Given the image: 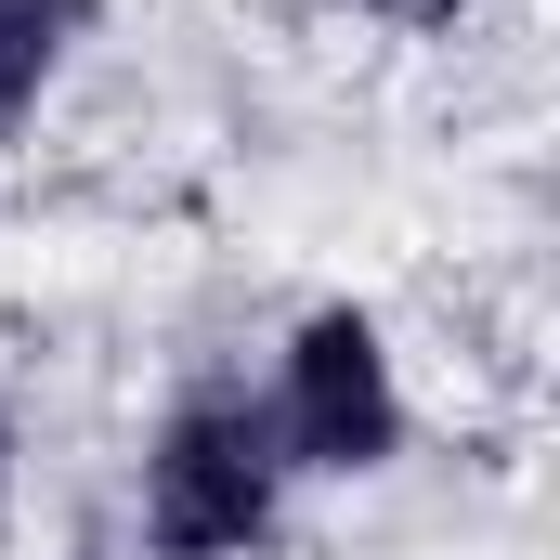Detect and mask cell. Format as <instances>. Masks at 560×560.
<instances>
[{
    "label": "cell",
    "mask_w": 560,
    "mask_h": 560,
    "mask_svg": "<svg viewBox=\"0 0 560 560\" xmlns=\"http://www.w3.org/2000/svg\"><path fill=\"white\" fill-rule=\"evenodd\" d=\"M143 522L170 560H235L275 522V430L248 405H183L156 430V469H143Z\"/></svg>",
    "instance_id": "6da1fadb"
},
{
    "label": "cell",
    "mask_w": 560,
    "mask_h": 560,
    "mask_svg": "<svg viewBox=\"0 0 560 560\" xmlns=\"http://www.w3.org/2000/svg\"><path fill=\"white\" fill-rule=\"evenodd\" d=\"M392 430H405V405H392L378 326H365V313H313L300 352H287V443H300L313 469H378Z\"/></svg>",
    "instance_id": "7a4b0ae2"
},
{
    "label": "cell",
    "mask_w": 560,
    "mask_h": 560,
    "mask_svg": "<svg viewBox=\"0 0 560 560\" xmlns=\"http://www.w3.org/2000/svg\"><path fill=\"white\" fill-rule=\"evenodd\" d=\"M52 52H66V0H0V118L52 79Z\"/></svg>",
    "instance_id": "3957f363"
},
{
    "label": "cell",
    "mask_w": 560,
    "mask_h": 560,
    "mask_svg": "<svg viewBox=\"0 0 560 560\" xmlns=\"http://www.w3.org/2000/svg\"><path fill=\"white\" fill-rule=\"evenodd\" d=\"M0 456H13V418H0Z\"/></svg>",
    "instance_id": "277c9868"
}]
</instances>
